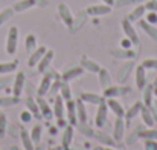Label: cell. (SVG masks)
Masks as SVG:
<instances>
[{
	"mask_svg": "<svg viewBox=\"0 0 157 150\" xmlns=\"http://www.w3.org/2000/svg\"><path fill=\"white\" fill-rule=\"evenodd\" d=\"M17 69V61L9 63H0V74H11Z\"/></svg>",
	"mask_w": 157,
	"mask_h": 150,
	"instance_id": "cell-31",
	"label": "cell"
},
{
	"mask_svg": "<svg viewBox=\"0 0 157 150\" xmlns=\"http://www.w3.org/2000/svg\"><path fill=\"white\" fill-rule=\"evenodd\" d=\"M18 103V97H3L0 98V106H14Z\"/></svg>",
	"mask_w": 157,
	"mask_h": 150,
	"instance_id": "cell-37",
	"label": "cell"
},
{
	"mask_svg": "<svg viewBox=\"0 0 157 150\" xmlns=\"http://www.w3.org/2000/svg\"><path fill=\"white\" fill-rule=\"evenodd\" d=\"M142 66L145 69H156L157 71V58H147V60H144Z\"/></svg>",
	"mask_w": 157,
	"mask_h": 150,
	"instance_id": "cell-38",
	"label": "cell"
},
{
	"mask_svg": "<svg viewBox=\"0 0 157 150\" xmlns=\"http://www.w3.org/2000/svg\"><path fill=\"white\" fill-rule=\"evenodd\" d=\"M99 83H101V86L102 87H108V86H111V77H110V74L107 72V69H104V67H101L99 69Z\"/></svg>",
	"mask_w": 157,
	"mask_h": 150,
	"instance_id": "cell-28",
	"label": "cell"
},
{
	"mask_svg": "<svg viewBox=\"0 0 157 150\" xmlns=\"http://www.w3.org/2000/svg\"><path fill=\"white\" fill-rule=\"evenodd\" d=\"M107 106L114 112L116 116H122V118H124V115H125V109H124V106H122L119 101H116L114 98H107Z\"/></svg>",
	"mask_w": 157,
	"mask_h": 150,
	"instance_id": "cell-17",
	"label": "cell"
},
{
	"mask_svg": "<svg viewBox=\"0 0 157 150\" xmlns=\"http://www.w3.org/2000/svg\"><path fill=\"white\" fill-rule=\"evenodd\" d=\"M144 91H145V106L147 107H151V104H153V87L151 86H145L144 87Z\"/></svg>",
	"mask_w": 157,
	"mask_h": 150,
	"instance_id": "cell-35",
	"label": "cell"
},
{
	"mask_svg": "<svg viewBox=\"0 0 157 150\" xmlns=\"http://www.w3.org/2000/svg\"><path fill=\"white\" fill-rule=\"evenodd\" d=\"M75 104H76V118H78V121L79 123H86L87 121V113H86V107H84L82 100L81 98L76 100Z\"/></svg>",
	"mask_w": 157,
	"mask_h": 150,
	"instance_id": "cell-22",
	"label": "cell"
},
{
	"mask_svg": "<svg viewBox=\"0 0 157 150\" xmlns=\"http://www.w3.org/2000/svg\"><path fill=\"white\" fill-rule=\"evenodd\" d=\"M124 130H125V123L122 116H117L114 121V130H113V138L114 141H121L124 138Z\"/></svg>",
	"mask_w": 157,
	"mask_h": 150,
	"instance_id": "cell-11",
	"label": "cell"
},
{
	"mask_svg": "<svg viewBox=\"0 0 157 150\" xmlns=\"http://www.w3.org/2000/svg\"><path fill=\"white\" fill-rule=\"evenodd\" d=\"M53 55H55V52H53L52 49H48L44 52V55L41 57V60H40L38 64H37L38 72H46V71H48V67L51 66V63H52V60H53Z\"/></svg>",
	"mask_w": 157,
	"mask_h": 150,
	"instance_id": "cell-6",
	"label": "cell"
},
{
	"mask_svg": "<svg viewBox=\"0 0 157 150\" xmlns=\"http://www.w3.org/2000/svg\"><path fill=\"white\" fill-rule=\"evenodd\" d=\"M122 29H124L127 39H130L133 45H139V35H137L134 26L131 25V22H130L128 18H124V20H122Z\"/></svg>",
	"mask_w": 157,
	"mask_h": 150,
	"instance_id": "cell-2",
	"label": "cell"
},
{
	"mask_svg": "<svg viewBox=\"0 0 157 150\" xmlns=\"http://www.w3.org/2000/svg\"><path fill=\"white\" fill-rule=\"evenodd\" d=\"M17 43H18V29L17 26H11L6 37V54L14 55L17 51Z\"/></svg>",
	"mask_w": 157,
	"mask_h": 150,
	"instance_id": "cell-1",
	"label": "cell"
},
{
	"mask_svg": "<svg viewBox=\"0 0 157 150\" xmlns=\"http://www.w3.org/2000/svg\"><path fill=\"white\" fill-rule=\"evenodd\" d=\"M59 95L63 97V100H66V101L72 98V91H70V86H69L67 81H63L61 89H59Z\"/></svg>",
	"mask_w": 157,
	"mask_h": 150,
	"instance_id": "cell-32",
	"label": "cell"
},
{
	"mask_svg": "<svg viewBox=\"0 0 157 150\" xmlns=\"http://www.w3.org/2000/svg\"><path fill=\"white\" fill-rule=\"evenodd\" d=\"M37 103H38V107H40V113H41V116H44L46 120H51V118L53 116V112H52V109L49 107V104L44 101V98H43V97H38Z\"/></svg>",
	"mask_w": 157,
	"mask_h": 150,
	"instance_id": "cell-18",
	"label": "cell"
},
{
	"mask_svg": "<svg viewBox=\"0 0 157 150\" xmlns=\"http://www.w3.org/2000/svg\"><path fill=\"white\" fill-rule=\"evenodd\" d=\"M98 112H96V116H95V124L96 127H104L105 121H107V113H108V106H107V101H102L98 104Z\"/></svg>",
	"mask_w": 157,
	"mask_h": 150,
	"instance_id": "cell-4",
	"label": "cell"
},
{
	"mask_svg": "<svg viewBox=\"0 0 157 150\" xmlns=\"http://www.w3.org/2000/svg\"><path fill=\"white\" fill-rule=\"evenodd\" d=\"M145 8H147V9H150V11L157 12V0H150V2H147Z\"/></svg>",
	"mask_w": 157,
	"mask_h": 150,
	"instance_id": "cell-45",
	"label": "cell"
},
{
	"mask_svg": "<svg viewBox=\"0 0 157 150\" xmlns=\"http://www.w3.org/2000/svg\"><path fill=\"white\" fill-rule=\"evenodd\" d=\"M84 74V67L82 66H75V67H70V69H67L64 74H63V81H70V80H73V78H78L79 75H82Z\"/></svg>",
	"mask_w": 157,
	"mask_h": 150,
	"instance_id": "cell-10",
	"label": "cell"
},
{
	"mask_svg": "<svg viewBox=\"0 0 157 150\" xmlns=\"http://www.w3.org/2000/svg\"><path fill=\"white\" fill-rule=\"evenodd\" d=\"M35 5V0H18L17 3H14L12 9L17 11V12H21V11H26L29 8H32Z\"/></svg>",
	"mask_w": 157,
	"mask_h": 150,
	"instance_id": "cell-24",
	"label": "cell"
},
{
	"mask_svg": "<svg viewBox=\"0 0 157 150\" xmlns=\"http://www.w3.org/2000/svg\"><path fill=\"white\" fill-rule=\"evenodd\" d=\"M105 150H116V149H105Z\"/></svg>",
	"mask_w": 157,
	"mask_h": 150,
	"instance_id": "cell-52",
	"label": "cell"
},
{
	"mask_svg": "<svg viewBox=\"0 0 157 150\" xmlns=\"http://www.w3.org/2000/svg\"><path fill=\"white\" fill-rule=\"evenodd\" d=\"M140 113H142L144 123H145L148 127H153V126H154V118H153V115H151V112H150V107H147V106H142V109H140Z\"/></svg>",
	"mask_w": 157,
	"mask_h": 150,
	"instance_id": "cell-27",
	"label": "cell"
},
{
	"mask_svg": "<svg viewBox=\"0 0 157 150\" xmlns=\"http://www.w3.org/2000/svg\"><path fill=\"white\" fill-rule=\"evenodd\" d=\"M121 45H122V48H124V49H128L133 43H131V40H130V39H125V40H122V43H121Z\"/></svg>",
	"mask_w": 157,
	"mask_h": 150,
	"instance_id": "cell-46",
	"label": "cell"
},
{
	"mask_svg": "<svg viewBox=\"0 0 157 150\" xmlns=\"http://www.w3.org/2000/svg\"><path fill=\"white\" fill-rule=\"evenodd\" d=\"M46 46H40V48H35V49L31 52V57H29V60H28V66L29 67H34V66H37L38 64V61L41 60V57L44 55V52H46Z\"/></svg>",
	"mask_w": 157,
	"mask_h": 150,
	"instance_id": "cell-8",
	"label": "cell"
},
{
	"mask_svg": "<svg viewBox=\"0 0 157 150\" xmlns=\"http://www.w3.org/2000/svg\"><path fill=\"white\" fill-rule=\"evenodd\" d=\"M137 23H139V26L147 32V35L150 37V39H153V40H156L157 42V28L156 25H151V23H148L147 20H137Z\"/></svg>",
	"mask_w": 157,
	"mask_h": 150,
	"instance_id": "cell-12",
	"label": "cell"
},
{
	"mask_svg": "<svg viewBox=\"0 0 157 150\" xmlns=\"http://www.w3.org/2000/svg\"><path fill=\"white\" fill-rule=\"evenodd\" d=\"M139 136L144 138V140H157V130H154V129L144 130V132L139 133Z\"/></svg>",
	"mask_w": 157,
	"mask_h": 150,
	"instance_id": "cell-36",
	"label": "cell"
},
{
	"mask_svg": "<svg viewBox=\"0 0 157 150\" xmlns=\"http://www.w3.org/2000/svg\"><path fill=\"white\" fill-rule=\"evenodd\" d=\"M56 126H58V127H66V126H67V121H66L64 118H58V120H56Z\"/></svg>",
	"mask_w": 157,
	"mask_h": 150,
	"instance_id": "cell-47",
	"label": "cell"
},
{
	"mask_svg": "<svg viewBox=\"0 0 157 150\" xmlns=\"http://www.w3.org/2000/svg\"><path fill=\"white\" fill-rule=\"evenodd\" d=\"M58 14H59V17H61V20L66 23V26H72L73 25V15H72V11H70V8L66 5V3H59L58 5Z\"/></svg>",
	"mask_w": 157,
	"mask_h": 150,
	"instance_id": "cell-5",
	"label": "cell"
},
{
	"mask_svg": "<svg viewBox=\"0 0 157 150\" xmlns=\"http://www.w3.org/2000/svg\"><path fill=\"white\" fill-rule=\"evenodd\" d=\"M145 149L157 150V140H145Z\"/></svg>",
	"mask_w": 157,
	"mask_h": 150,
	"instance_id": "cell-41",
	"label": "cell"
},
{
	"mask_svg": "<svg viewBox=\"0 0 157 150\" xmlns=\"http://www.w3.org/2000/svg\"><path fill=\"white\" fill-rule=\"evenodd\" d=\"M81 100L87 101V103H92V104H99L104 101V97L98 95V94H92V92H82L81 94Z\"/></svg>",
	"mask_w": 157,
	"mask_h": 150,
	"instance_id": "cell-23",
	"label": "cell"
},
{
	"mask_svg": "<svg viewBox=\"0 0 157 150\" xmlns=\"http://www.w3.org/2000/svg\"><path fill=\"white\" fill-rule=\"evenodd\" d=\"M147 22L151 23V25H156L157 23V12H154V11L148 12V15H147Z\"/></svg>",
	"mask_w": 157,
	"mask_h": 150,
	"instance_id": "cell-43",
	"label": "cell"
},
{
	"mask_svg": "<svg viewBox=\"0 0 157 150\" xmlns=\"http://www.w3.org/2000/svg\"><path fill=\"white\" fill-rule=\"evenodd\" d=\"M6 115L5 113H0V136H3L5 135V132H6Z\"/></svg>",
	"mask_w": 157,
	"mask_h": 150,
	"instance_id": "cell-39",
	"label": "cell"
},
{
	"mask_svg": "<svg viewBox=\"0 0 157 150\" xmlns=\"http://www.w3.org/2000/svg\"><path fill=\"white\" fill-rule=\"evenodd\" d=\"M66 150H70V149H66Z\"/></svg>",
	"mask_w": 157,
	"mask_h": 150,
	"instance_id": "cell-53",
	"label": "cell"
},
{
	"mask_svg": "<svg viewBox=\"0 0 157 150\" xmlns=\"http://www.w3.org/2000/svg\"><path fill=\"white\" fill-rule=\"evenodd\" d=\"M25 48L28 52H32V51L37 48V37L34 35V34H29L28 37H26V40H25Z\"/></svg>",
	"mask_w": 157,
	"mask_h": 150,
	"instance_id": "cell-30",
	"label": "cell"
},
{
	"mask_svg": "<svg viewBox=\"0 0 157 150\" xmlns=\"http://www.w3.org/2000/svg\"><path fill=\"white\" fill-rule=\"evenodd\" d=\"M86 12H87L89 15L99 17V15L110 14V12H111V6H110V5H105V3H102V5H90V6H87Z\"/></svg>",
	"mask_w": 157,
	"mask_h": 150,
	"instance_id": "cell-3",
	"label": "cell"
},
{
	"mask_svg": "<svg viewBox=\"0 0 157 150\" xmlns=\"http://www.w3.org/2000/svg\"><path fill=\"white\" fill-rule=\"evenodd\" d=\"M66 112H67V118H69V123L72 126H75L78 123V118H76V104H75V100H67L66 103Z\"/></svg>",
	"mask_w": 157,
	"mask_h": 150,
	"instance_id": "cell-9",
	"label": "cell"
},
{
	"mask_svg": "<svg viewBox=\"0 0 157 150\" xmlns=\"http://www.w3.org/2000/svg\"><path fill=\"white\" fill-rule=\"evenodd\" d=\"M26 106H28V110H29L31 113H34L37 118L41 116V113H40V107H38V103H37V101H34L32 98H28Z\"/></svg>",
	"mask_w": 157,
	"mask_h": 150,
	"instance_id": "cell-29",
	"label": "cell"
},
{
	"mask_svg": "<svg viewBox=\"0 0 157 150\" xmlns=\"http://www.w3.org/2000/svg\"><path fill=\"white\" fill-rule=\"evenodd\" d=\"M140 0H114V5L116 6H125V5H130V3H137Z\"/></svg>",
	"mask_w": 157,
	"mask_h": 150,
	"instance_id": "cell-44",
	"label": "cell"
},
{
	"mask_svg": "<svg viewBox=\"0 0 157 150\" xmlns=\"http://www.w3.org/2000/svg\"><path fill=\"white\" fill-rule=\"evenodd\" d=\"M20 118H21V121H23V123H29V121H31V118H32V113H31L29 110H23V112L20 113Z\"/></svg>",
	"mask_w": 157,
	"mask_h": 150,
	"instance_id": "cell-42",
	"label": "cell"
},
{
	"mask_svg": "<svg viewBox=\"0 0 157 150\" xmlns=\"http://www.w3.org/2000/svg\"><path fill=\"white\" fill-rule=\"evenodd\" d=\"M12 14H14V9H12V8H5V9L0 12V26H2L3 23H6V22L12 17Z\"/></svg>",
	"mask_w": 157,
	"mask_h": 150,
	"instance_id": "cell-33",
	"label": "cell"
},
{
	"mask_svg": "<svg viewBox=\"0 0 157 150\" xmlns=\"http://www.w3.org/2000/svg\"><path fill=\"white\" fill-rule=\"evenodd\" d=\"M56 132H58L56 127H52V129H51V135H56Z\"/></svg>",
	"mask_w": 157,
	"mask_h": 150,
	"instance_id": "cell-49",
	"label": "cell"
},
{
	"mask_svg": "<svg viewBox=\"0 0 157 150\" xmlns=\"http://www.w3.org/2000/svg\"><path fill=\"white\" fill-rule=\"evenodd\" d=\"M23 87H25V74L18 72L17 77H15V81H14V87H12L14 97H20L21 92H23Z\"/></svg>",
	"mask_w": 157,
	"mask_h": 150,
	"instance_id": "cell-14",
	"label": "cell"
},
{
	"mask_svg": "<svg viewBox=\"0 0 157 150\" xmlns=\"http://www.w3.org/2000/svg\"><path fill=\"white\" fill-rule=\"evenodd\" d=\"M127 91H128V89L121 87V86H108V87L104 89V98H114V97H117V95L125 94Z\"/></svg>",
	"mask_w": 157,
	"mask_h": 150,
	"instance_id": "cell-16",
	"label": "cell"
},
{
	"mask_svg": "<svg viewBox=\"0 0 157 150\" xmlns=\"http://www.w3.org/2000/svg\"><path fill=\"white\" fill-rule=\"evenodd\" d=\"M41 130H43V127H41L40 124H37V126L32 129L31 138H32V143H34V144H37V143L40 141V138H41Z\"/></svg>",
	"mask_w": 157,
	"mask_h": 150,
	"instance_id": "cell-34",
	"label": "cell"
},
{
	"mask_svg": "<svg viewBox=\"0 0 157 150\" xmlns=\"http://www.w3.org/2000/svg\"><path fill=\"white\" fill-rule=\"evenodd\" d=\"M81 66L84 67V71H90V72H99V69H101V66L96 63V61H93V60H90V58H87V57H82L81 58Z\"/></svg>",
	"mask_w": 157,
	"mask_h": 150,
	"instance_id": "cell-19",
	"label": "cell"
},
{
	"mask_svg": "<svg viewBox=\"0 0 157 150\" xmlns=\"http://www.w3.org/2000/svg\"><path fill=\"white\" fill-rule=\"evenodd\" d=\"M93 150H105V149H102V147H99V146H96V147H95Z\"/></svg>",
	"mask_w": 157,
	"mask_h": 150,
	"instance_id": "cell-50",
	"label": "cell"
},
{
	"mask_svg": "<svg viewBox=\"0 0 157 150\" xmlns=\"http://www.w3.org/2000/svg\"><path fill=\"white\" fill-rule=\"evenodd\" d=\"M145 11H147L145 5H139V6H136V8L131 11V14L128 15V20H130L131 23H133V22H137V20H140V18L144 17Z\"/></svg>",
	"mask_w": 157,
	"mask_h": 150,
	"instance_id": "cell-21",
	"label": "cell"
},
{
	"mask_svg": "<svg viewBox=\"0 0 157 150\" xmlns=\"http://www.w3.org/2000/svg\"><path fill=\"white\" fill-rule=\"evenodd\" d=\"M154 94H156V95H157V87H156V91H154Z\"/></svg>",
	"mask_w": 157,
	"mask_h": 150,
	"instance_id": "cell-51",
	"label": "cell"
},
{
	"mask_svg": "<svg viewBox=\"0 0 157 150\" xmlns=\"http://www.w3.org/2000/svg\"><path fill=\"white\" fill-rule=\"evenodd\" d=\"M51 84H52V77L49 74H46L43 78H41V83H40V87L37 91L38 97H44L46 94H49V89H51Z\"/></svg>",
	"mask_w": 157,
	"mask_h": 150,
	"instance_id": "cell-15",
	"label": "cell"
},
{
	"mask_svg": "<svg viewBox=\"0 0 157 150\" xmlns=\"http://www.w3.org/2000/svg\"><path fill=\"white\" fill-rule=\"evenodd\" d=\"M142 106H144V104H142L140 101L134 103V104H133V106H131L127 112H125V115H124V116H125V120H133V118H136V115H137V113H140Z\"/></svg>",
	"mask_w": 157,
	"mask_h": 150,
	"instance_id": "cell-26",
	"label": "cell"
},
{
	"mask_svg": "<svg viewBox=\"0 0 157 150\" xmlns=\"http://www.w3.org/2000/svg\"><path fill=\"white\" fill-rule=\"evenodd\" d=\"M61 84H63V81H55V83H52L51 84V89H49V94L51 95H55L56 92H59V89H61Z\"/></svg>",
	"mask_w": 157,
	"mask_h": 150,
	"instance_id": "cell-40",
	"label": "cell"
},
{
	"mask_svg": "<svg viewBox=\"0 0 157 150\" xmlns=\"http://www.w3.org/2000/svg\"><path fill=\"white\" fill-rule=\"evenodd\" d=\"M102 2H104L105 5H110V6H113V5H114V0H102Z\"/></svg>",
	"mask_w": 157,
	"mask_h": 150,
	"instance_id": "cell-48",
	"label": "cell"
},
{
	"mask_svg": "<svg viewBox=\"0 0 157 150\" xmlns=\"http://www.w3.org/2000/svg\"><path fill=\"white\" fill-rule=\"evenodd\" d=\"M136 84L139 91H144V87L147 86V74H145V67L142 64H139L136 67Z\"/></svg>",
	"mask_w": 157,
	"mask_h": 150,
	"instance_id": "cell-13",
	"label": "cell"
},
{
	"mask_svg": "<svg viewBox=\"0 0 157 150\" xmlns=\"http://www.w3.org/2000/svg\"><path fill=\"white\" fill-rule=\"evenodd\" d=\"M53 116H56V120L58 118H64V113H66V103L63 100V97L61 95H58V97H55V103H53Z\"/></svg>",
	"mask_w": 157,
	"mask_h": 150,
	"instance_id": "cell-7",
	"label": "cell"
},
{
	"mask_svg": "<svg viewBox=\"0 0 157 150\" xmlns=\"http://www.w3.org/2000/svg\"><path fill=\"white\" fill-rule=\"evenodd\" d=\"M72 140H73V126L70 124H67L66 127H64V133H63V147L64 149H69V146H70V143H72Z\"/></svg>",
	"mask_w": 157,
	"mask_h": 150,
	"instance_id": "cell-20",
	"label": "cell"
},
{
	"mask_svg": "<svg viewBox=\"0 0 157 150\" xmlns=\"http://www.w3.org/2000/svg\"><path fill=\"white\" fill-rule=\"evenodd\" d=\"M20 138H21V144H23L25 150H34V143H32V138L29 136L28 130L21 129L20 130Z\"/></svg>",
	"mask_w": 157,
	"mask_h": 150,
	"instance_id": "cell-25",
	"label": "cell"
}]
</instances>
